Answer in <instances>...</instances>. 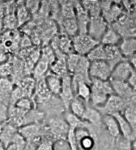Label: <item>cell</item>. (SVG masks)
I'll return each instance as SVG.
<instances>
[{
	"instance_id": "cell-12",
	"label": "cell",
	"mask_w": 136,
	"mask_h": 150,
	"mask_svg": "<svg viewBox=\"0 0 136 150\" xmlns=\"http://www.w3.org/2000/svg\"><path fill=\"white\" fill-rule=\"evenodd\" d=\"M122 57L125 60H128L132 56L135 55L136 40L135 37H126L122 38L118 45Z\"/></svg>"
},
{
	"instance_id": "cell-32",
	"label": "cell",
	"mask_w": 136,
	"mask_h": 150,
	"mask_svg": "<svg viewBox=\"0 0 136 150\" xmlns=\"http://www.w3.org/2000/svg\"><path fill=\"white\" fill-rule=\"evenodd\" d=\"M8 121V106L0 102V126Z\"/></svg>"
},
{
	"instance_id": "cell-30",
	"label": "cell",
	"mask_w": 136,
	"mask_h": 150,
	"mask_svg": "<svg viewBox=\"0 0 136 150\" xmlns=\"http://www.w3.org/2000/svg\"><path fill=\"white\" fill-rule=\"evenodd\" d=\"M33 103L34 101L30 97H22L13 104V106L25 112H29L33 110Z\"/></svg>"
},
{
	"instance_id": "cell-11",
	"label": "cell",
	"mask_w": 136,
	"mask_h": 150,
	"mask_svg": "<svg viewBox=\"0 0 136 150\" xmlns=\"http://www.w3.org/2000/svg\"><path fill=\"white\" fill-rule=\"evenodd\" d=\"M112 115L117 122L120 135L131 142L135 141L136 130L131 127V125L127 122V121L124 118L122 114L117 112V113L112 114Z\"/></svg>"
},
{
	"instance_id": "cell-22",
	"label": "cell",
	"mask_w": 136,
	"mask_h": 150,
	"mask_svg": "<svg viewBox=\"0 0 136 150\" xmlns=\"http://www.w3.org/2000/svg\"><path fill=\"white\" fill-rule=\"evenodd\" d=\"M87 105L88 104L86 103L82 99L77 98V97H74L73 99L70 102V103L68 105V110L76 117L81 118L85 113Z\"/></svg>"
},
{
	"instance_id": "cell-31",
	"label": "cell",
	"mask_w": 136,
	"mask_h": 150,
	"mask_svg": "<svg viewBox=\"0 0 136 150\" xmlns=\"http://www.w3.org/2000/svg\"><path fill=\"white\" fill-rule=\"evenodd\" d=\"M53 142L48 136L44 137L40 143L38 144L36 150H53Z\"/></svg>"
},
{
	"instance_id": "cell-16",
	"label": "cell",
	"mask_w": 136,
	"mask_h": 150,
	"mask_svg": "<svg viewBox=\"0 0 136 150\" xmlns=\"http://www.w3.org/2000/svg\"><path fill=\"white\" fill-rule=\"evenodd\" d=\"M34 91H33V97H35V100L39 103H42L47 102L51 97L52 94L48 89L45 79H41L36 81Z\"/></svg>"
},
{
	"instance_id": "cell-7",
	"label": "cell",
	"mask_w": 136,
	"mask_h": 150,
	"mask_svg": "<svg viewBox=\"0 0 136 150\" xmlns=\"http://www.w3.org/2000/svg\"><path fill=\"white\" fill-rule=\"evenodd\" d=\"M49 136L54 142L58 140H66L68 130V126L65 120L59 118H53L49 122L48 127Z\"/></svg>"
},
{
	"instance_id": "cell-2",
	"label": "cell",
	"mask_w": 136,
	"mask_h": 150,
	"mask_svg": "<svg viewBox=\"0 0 136 150\" xmlns=\"http://www.w3.org/2000/svg\"><path fill=\"white\" fill-rule=\"evenodd\" d=\"M98 44L100 42L95 41L87 33H77L72 38L73 52L80 56L86 57Z\"/></svg>"
},
{
	"instance_id": "cell-36",
	"label": "cell",
	"mask_w": 136,
	"mask_h": 150,
	"mask_svg": "<svg viewBox=\"0 0 136 150\" xmlns=\"http://www.w3.org/2000/svg\"><path fill=\"white\" fill-rule=\"evenodd\" d=\"M2 126H0V132H1V129H2Z\"/></svg>"
},
{
	"instance_id": "cell-18",
	"label": "cell",
	"mask_w": 136,
	"mask_h": 150,
	"mask_svg": "<svg viewBox=\"0 0 136 150\" xmlns=\"http://www.w3.org/2000/svg\"><path fill=\"white\" fill-rule=\"evenodd\" d=\"M81 119L91 126H98L102 124V115L97 109L87 105Z\"/></svg>"
},
{
	"instance_id": "cell-10",
	"label": "cell",
	"mask_w": 136,
	"mask_h": 150,
	"mask_svg": "<svg viewBox=\"0 0 136 150\" xmlns=\"http://www.w3.org/2000/svg\"><path fill=\"white\" fill-rule=\"evenodd\" d=\"M59 97L61 99V102L64 104L65 107L68 110V105L75 97L73 88L72 85V78L69 74L62 77V86H61V90Z\"/></svg>"
},
{
	"instance_id": "cell-25",
	"label": "cell",
	"mask_w": 136,
	"mask_h": 150,
	"mask_svg": "<svg viewBox=\"0 0 136 150\" xmlns=\"http://www.w3.org/2000/svg\"><path fill=\"white\" fill-rule=\"evenodd\" d=\"M112 150H135V141L131 142L120 135L115 138Z\"/></svg>"
},
{
	"instance_id": "cell-26",
	"label": "cell",
	"mask_w": 136,
	"mask_h": 150,
	"mask_svg": "<svg viewBox=\"0 0 136 150\" xmlns=\"http://www.w3.org/2000/svg\"><path fill=\"white\" fill-rule=\"evenodd\" d=\"M15 18L18 26L24 25L30 20V11H28L25 3H21L17 6Z\"/></svg>"
},
{
	"instance_id": "cell-19",
	"label": "cell",
	"mask_w": 136,
	"mask_h": 150,
	"mask_svg": "<svg viewBox=\"0 0 136 150\" xmlns=\"http://www.w3.org/2000/svg\"><path fill=\"white\" fill-rule=\"evenodd\" d=\"M122 36L118 33L117 30H115V28L109 26L105 31V33L102 37L100 43L103 45H115L118 46L120 41L122 40Z\"/></svg>"
},
{
	"instance_id": "cell-1",
	"label": "cell",
	"mask_w": 136,
	"mask_h": 150,
	"mask_svg": "<svg viewBox=\"0 0 136 150\" xmlns=\"http://www.w3.org/2000/svg\"><path fill=\"white\" fill-rule=\"evenodd\" d=\"M90 96L89 104L94 108L103 107L110 96L114 94L110 81H103L99 79L90 80Z\"/></svg>"
},
{
	"instance_id": "cell-3",
	"label": "cell",
	"mask_w": 136,
	"mask_h": 150,
	"mask_svg": "<svg viewBox=\"0 0 136 150\" xmlns=\"http://www.w3.org/2000/svg\"><path fill=\"white\" fill-rule=\"evenodd\" d=\"M112 68L105 60L90 62L88 75L90 79H99L108 81L112 74Z\"/></svg>"
},
{
	"instance_id": "cell-14",
	"label": "cell",
	"mask_w": 136,
	"mask_h": 150,
	"mask_svg": "<svg viewBox=\"0 0 136 150\" xmlns=\"http://www.w3.org/2000/svg\"><path fill=\"white\" fill-rule=\"evenodd\" d=\"M105 50V61L111 66L112 69L120 61L125 60L120 53L118 46L115 45H103Z\"/></svg>"
},
{
	"instance_id": "cell-13",
	"label": "cell",
	"mask_w": 136,
	"mask_h": 150,
	"mask_svg": "<svg viewBox=\"0 0 136 150\" xmlns=\"http://www.w3.org/2000/svg\"><path fill=\"white\" fill-rule=\"evenodd\" d=\"M14 87V83L9 77L0 78V102L8 107Z\"/></svg>"
},
{
	"instance_id": "cell-33",
	"label": "cell",
	"mask_w": 136,
	"mask_h": 150,
	"mask_svg": "<svg viewBox=\"0 0 136 150\" xmlns=\"http://www.w3.org/2000/svg\"><path fill=\"white\" fill-rule=\"evenodd\" d=\"M20 43H21V47L22 48H30V45H32L30 39L26 36H23L22 38H21Z\"/></svg>"
},
{
	"instance_id": "cell-4",
	"label": "cell",
	"mask_w": 136,
	"mask_h": 150,
	"mask_svg": "<svg viewBox=\"0 0 136 150\" xmlns=\"http://www.w3.org/2000/svg\"><path fill=\"white\" fill-rule=\"evenodd\" d=\"M108 27V22L102 15L90 18L89 23L88 25L87 34L95 41L100 42Z\"/></svg>"
},
{
	"instance_id": "cell-8",
	"label": "cell",
	"mask_w": 136,
	"mask_h": 150,
	"mask_svg": "<svg viewBox=\"0 0 136 150\" xmlns=\"http://www.w3.org/2000/svg\"><path fill=\"white\" fill-rule=\"evenodd\" d=\"M135 71V68L128 62V60H123L112 68L110 79L127 82V80Z\"/></svg>"
},
{
	"instance_id": "cell-23",
	"label": "cell",
	"mask_w": 136,
	"mask_h": 150,
	"mask_svg": "<svg viewBox=\"0 0 136 150\" xmlns=\"http://www.w3.org/2000/svg\"><path fill=\"white\" fill-rule=\"evenodd\" d=\"M75 97L80 98L83 101L89 105L90 96H91V89L90 84L86 82H79L76 86L75 91Z\"/></svg>"
},
{
	"instance_id": "cell-35",
	"label": "cell",
	"mask_w": 136,
	"mask_h": 150,
	"mask_svg": "<svg viewBox=\"0 0 136 150\" xmlns=\"http://www.w3.org/2000/svg\"><path fill=\"white\" fill-rule=\"evenodd\" d=\"M0 150H6V147L1 142H0Z\"/></svg>"
},
{
	"instance_id": "cell-21",
	"label": "cell",
	"mask_w": 136,
	"mask_h": 150,
	"mask_svg": "<svg viewBox=\"0 0 136 150\" xmlns=\"http://www.w3.org/2000/svg\"><path fill=\"white\" fill-rule=\"evenodd\" d=\"M50 64L49 61L42 57H40V59L33 66V78L35 81L45 78L46 75L49 71Z\"/></svg>"
},
{
	"instance_id": "cell-9",
	"label": "cell",
	"mask_w": 136,
	"mask_h": 150,
	"mask_svg": "<svg viewBox=\"0 0 136 150\" xmlns=\"http://www.w3.org/2000/svg\"><path fill=\"white\" fill-rule=\"evenodd\" d=\"M73 5L78 33H87L88 25L90 21L89 14H88L80 2H73Z\"/></svg>"
},
{
	"instance_id": "cell-34",
	"label": "cell",
	"mask_w": 136,
	"mask_h": 150,
	"mask_svg": "<svg viewBox=\"0 0 136 150\" xmlns=\"http://www.w3.org/2000/svg\"><path fill=\"white\" fill-rule=\"evenodd\" d=\"M127 83L128 84L130 85L134 90L136 89V75H135V71H134L133 73L131 74V76L129 77V79L127 80Z\"/></svg>"
},
{
	"instance_id": "cell-27",
	"label": "cell",
	"mask_w": 136,
	"mask_h": 150,
	"mask_svg": "<svg viewBox=\"0 0 136 150\" xmlns=\"http://www.w3.org/2000/svg\"><path fill=\"white\" fill-rule=\"evenodd\" d=\"M88 60L90 62L93 61H100V60H105V50L104 46L102 44H98L95 48H93L88 54L86 56Z\"/></svg>"
},
{
	"instance_id": "cell-15",
	"label": "cell",
	"mask_w": 136,
	"mask_h": 150,
	"mask_svg": "<svg viewBox=\"0 0 136 150\" xmlns=\"http://www.w3.org/2000/svg\"><path fill=\"white\" fill-rule=\"evenodd\" d=\"M48 89L52 95L59 96L62 86V78L49 71L44 78Z\"/></svg>"
},
{
	"instance_id": "cell-5",
	"label": "cell",
	"mask_w": 136,
	"mask_h": 150,
	"mask_svg": "<svg viewBox=\"0 0 136 150\" xmlns=\"http://www.w3.org/2000/svg\"><path fill=\"white\" fill-rule=\"evenodd\" d=\"M112 90L115 96L123 99L127 103L135 102V90L128 84L126 81H118L110 79Z\"/></svg>"
},
{
	"instance_id": "cell-6",
	"label": "cell",
	"mask_w": 136,
	"mask_h": 150,
	"mask_svg": "<svg viewBox=\"0 0 136 150\" xmlns=\"http://www.w3.org/2000/svg\"><path fill=\"white\" fill-rule=\"evenodd\" d=\"M127 104L128 103L124 101L119 96L113 94L112 96H109L108 100L103 107H100V108H95V109L98 110L101 115H112V114L117 113V112L122 113Z\"/></svg>"
},
{
	"instance_id": "cell-28",
	"label": "cell",
	"mask_w": 136,
	"mask_h": 150,
	"mask_svg": "<svg viewBox=\"0 0 136 150\" xmlns=\"http://www.w3.org/2000/svg\"><path fill=\"white\" fill-rule=\"evenodd\" d=\"M65 121L69 128L77 129L80 128V127H87L88 126V123L82 120L81 118L73 115L68 110L66 111V115H65Z\"/></svg>"
},
{
	"instance_id": "cell-24",
	"label": "cell",
	"mask_w": 136,
	"mask_h": 150,
	"mask_svg": "<svg viewBox=\"0 0 136 150\" xmlns=\"http://www.w3.org/2000/svg\"><path fill=\"white\" fill-rule=\"evenodd\" d=\"M127 122L136 130V107L135 102H131L127 105L125 109L121 113Z\"/></svg>"
},
{
	"instance_id": "cell-20",
	"label": "cell",
	"mask_w": 136,
	"mask_h": 150,
	"mask_svg": "<svg viewBox=\"0 0 136 150\" xmlns=\"http://www.w3.org/2000/svg\"><path fill=\"white\" fill-rule=\"evenodd\" d=\"M18 132V128L11 125L8 122H6L2 126V129L0 132V142L3 143L5 147H6L9 144H11Z\"/></svg>"
},
{
	"instance_id": "cell-29",
	"label": "cell",
	"mask_w": 136,
	"mask_h": 150,
	"mask_svg": "<svg viewBox=\"0 0 136 150\" xmlns=\"http://www.w3.org/2000/svg\"><path fill=\"white\" fill-rule=\"evenodd\" d=\"M26 145V141L23 138L22 135L18 132V134L14 136V139L9 144L6 150H23Z\"/></svg>"
},
{
	"instance_id": "cell-17",
	"label": "cell",
	"mask_w": 136,
	"mask_h": 150,
	"mask_svg": "<svg viewBox=\"0 0 136 150\" xmlns=\"http://www.w3.org/2000/svg\"><path fill=\"white\" fill-rule=\"evenodd\" d=\"M102 125L107 131V133L112 138L115 139L120 135L117 122L112 115H104L102 116Z\"/></svg>"
}]
</instances>
